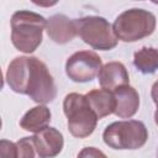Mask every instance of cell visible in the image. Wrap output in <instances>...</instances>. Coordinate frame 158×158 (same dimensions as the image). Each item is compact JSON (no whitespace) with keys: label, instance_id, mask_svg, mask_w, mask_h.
Wrapping results in <instances>:
<instances>
[{"label":"cell","instance_id":"obj_1","mask_svg":"<svg viewBox=\"0 0 158 158\" xmlns=\"http://www.w3.org/2000/svg\"><path fill=\"white\" fill-rule=\"evenodd\" d=\"M10 89L30 96L37 104H48L56 99L57 88L47 65L36 57H16L6 70Z\"/></svg>","mask_w":158,"mask_h":158},{"label":"cell","instance_id":"obj_2","mask_svg":"<svg viewBox=\"0 0 158 158\" xmlns=\"http://www.w3.org/2000/svg\"><path fill=\"white\" fill-rule=\"evenodd\" d=\"M46 19L36 12L20 10L11 16V42L14 47L23 53H32L41 44Z\"/></svg>","mask_w":158,"mask_h":158},{"label":"cell","instance_id":"obj_3","mask_svg":"<svg viewBox=\"0 0 158 158\" xmlns=\"http://www.w3.org/2000/svg\"><path fill=\"white\" fill-rule=\"evenodd\" d=\"M63 110L67 116L68 130L74 137L85 138L96 128L99 118L85 95L78 93L68 94L63 101Z\"/></svg>","mask_w":158,"mask_h":158},{"label":"cell","instance_id":"obj_4","mask_svg":"<svg viewBox=\"0 0 158 158\" xmlns=\"http://www.w3.org/2000/svg\"><path fill=\"white\" fill-rule=\"evenodd\" d=\"M157 25L156 16L143 9H130L120 14L114 22V32L122 42H136L151 36Z\"/></svg>","mask_w":158,"mask_h":158},{"label":"cell","instance_id":"obj_5","mask_svg":"<svg viewBox=\"0 0 158 158\" xmlns=\"http://www.w3.org/2000/svg\"><path fill=\"white\" fill-rule=\"evenodd\" d=\"M102 138L114 149H138L146 144L148 131L142 121H116L105 128Z\"/></svg>","mask_w":158,"mask_h":158},{"label":"cell","instance_id":"obj_6","mask_svg":"<svg viewBox=\"0 0 158 158\" xmlns=\"http://www.w3.org/2000/svg\"><path fill=\"white\" fill-rule=\"evenodd\" d=\"M78 36L94 49L110 51L117 46L118 38L109 21L101 16H85L75 20Z\"/></svg>","mask_w":158,"mask_h":158},{"label":"cell","instance_id":"obj_7","mask_svg":"<svg viewBox=\"0 0 158 158\" xmlns=\"http://www.w3.org/2000/svg\"><path fill=\"white\" fill-rule=\"evenodd\" d=\"M101 68V58L93 51H78L65 62V74L75 83L91 81L99 75Z\"/></svg>","mask_w":158,"mask_h":158},{"label":"cell","instance_id":"obj_8","mask_svg":"<svg viewBox=\"0 0 158 158\" xmlns=\"http://www.w3.org/2000/svg\"><path fill=\"white\" fill-rule=\"evenodd\" d=\"M32 139L37 156L42 158L56 157L62 152L64 146L63 135L57 128L49 126L36 132V135L32 136Z\"/></svg>","mask_w":158,"mask_h":158},{"label":"cell","instance_id":"obj_9","mask_svg":"<svg viewBox=\"0 0 158 158\" xmlns=\"http://www.w3.org/2000/svg\"><path fill=\"white\" fill-rule=\"evenodd\" d=\"M46 31L48 37L58 44H65L78 35L75 20H72L63 14L51 16L47 20Z\"/></svg>","mask_w":158,"mask_h":158},{"label":"cell","instance_id":"obj_10","mask_svg":"<svg viewBox=\"0 0 158 158\" xmlns=\"http://www.w3.org/2000/svg\"><path fill=\"white\" fill-rule=\"evenodd\" d=\"M116 107L114 114L120 118L132 117L139 107V95L137 90L128 84L118 86L114 90Z\"/></svg>","mask_w":158,"mask_h":158},{"label":"cell","instance_id":"obj_11","mask_svg":"<svg viewBox=\"0 0 158 158\" xmlns=\"http://www.w3.org/2000/svg\"><path fill=\"white\" fill-rule=\"evenodd\" d=\"M128 72L121 62H109L102 65L99 73L100 86L111 91H114L118 86L128 84Z\"/></svg>","mask_w":158,"mask_h":158},{"label":"cell","instance_id":"obj_12","mask_svg":"<svg viewBox=\"0 0 158 158\" xmlns=\"http://www.w3.org/2000/svg\"><path fill=\"white\" fill-rule=\"evenodd\" d=\"M85 96L99 120L114 114L115 107H116V100H115V95L111 90H107L104 88L94 89V90L86 93Z\"/></svg>","mask_w":158,"mask_h":158},{"label":"cell","instance_id":"obj_13","mask_svg":"<svg viewBox=\"0 0 158 158\" xmlns=\"http://www.w3.org/2000/svg\"><path fill=\"white\" fill-rule=\"evenodd\" d=\"M51 122V111L44 105H38L30 109L20 120V126L28 132H38Z\"/></svg>","mask_w":158,"mask_h":158},{"label":"cell","instance_id":"obj_14","mask_svg":"<svg viewBox=\"0 0 158 158\" xmlns=\"http://www.w3.org/2000/svg\"><path fill=\"white\" fill-rule=\"evenodd\" d=\"M133 64L143 74H153L158 69V49L142 47L133 54Z\"/></svg>","mask_w":158,"mask_h":158},{"label":"cell","instance_id":"obj_15","mask_svg":"<svg viewBox=\"0 0 158 158\" xmlns=\"http://www.w3.org/2000/svg\"><path fill=\"white\" fill-rule=\"evenodd\" d=\"M16 148H17V157H35L36 149L33 144L32 137H23L20 141L16 142Z\"/></svg>","mask_w":158,"mask_h":158},{"label":"cell","instance_id":"obj_16","mask_svg":"<svg viewBox=\"0 0 158 158\" xmlns=\"http://www.w3.org/2000/svg\"><path fill=\"white\" fill-rule=\"evenodd\" d=\"M0 154L1 157L9 158V157H17V148H16V143L9 142L2 139L0 142Z\"/></svg>","mask_w":158,"mask_h":158},{"label":"cell","instance_id":"obj_17","mask_svg":"<svg viewBox=\"0 0 158 158\" xmlns=\"http://www.w3.org/2000/svg\"><path fill=\"white\" fill-rule=\"evenodd\" d=\"M78 156H79V157H99V156L105 157V154H104L102 152L98 151V149L94 148V147H86V148H84Z\"/></svg>","mask_w":158,"mask_h":158},{"label":"cell","instance_id":"obj_18","mask_svg":"<svg viewBox=\"0 0 158 158\" xmlns=\"http://www.w3.org/2000/svg\"><path fill=\"white\" fill-rule=\"evenodd\" d=\"M35 5L41 6V7H52L56 4H58L59 0H31Z\"/></svg>","mask_w":158,"mask_h":158},{"label":"cell","instance_id":"obj_19","mask_svg":"<svg viewBox=\"0 0 158 158\" xmlns=\"http://www.w3.org/2000/svg\"><path fill=\"white\" fill-rule=\"evenodd\" d=\"M151 96L153 99V102L157 105L158 107V80L152 85V89H151Z\"/></svg>","mask_w":158,"mask_h":158},{"label":"cell","instance_id":"obj_20","mask_svg":"<svg viewBox=\"0 0 158 158\" xmlns=\"http://www.w3.org/2000/svg\"><path fill=\"white\" fill-rule=\"evenodd\" d=\"M154 121H156V125L158 126V107H157V110L154 112Z\"/></svg>","mask_w":158,"mask_h":158},{"label":"cell","instance_id":"obj_21","mask_svg":"<svg viewBox=\"0 0 158 158\" xmlns=\"http://www.w3.org/2000/svg\"><path fill=\"white\" fill-rule=\"evenodd\" d=\"M153 4H156V5H158V0H151Z\"/></svg>","mask_w":158,"mask_h":158},{"label":"cell","instance_id":"obj_22","mask_svg":"<svg viewBox=\"0 0 158 158\" xmlns=\"http://www.w3.org/2000/svg\"><path fill=\"white\" fill-rule=\"evenodd\" d=\"M157 156H158V149H157Z\"/></svg>","mask_w":158,"mask_h":158}]
</instances>
